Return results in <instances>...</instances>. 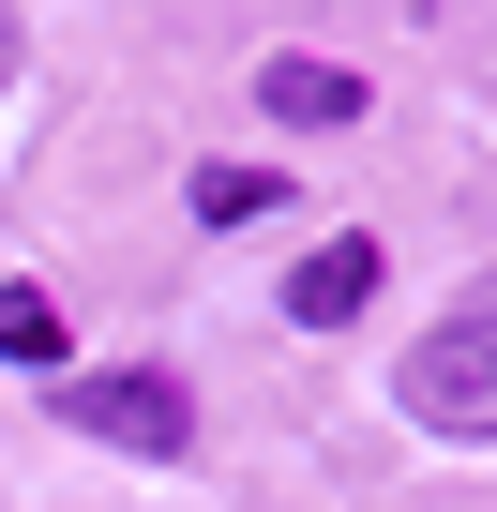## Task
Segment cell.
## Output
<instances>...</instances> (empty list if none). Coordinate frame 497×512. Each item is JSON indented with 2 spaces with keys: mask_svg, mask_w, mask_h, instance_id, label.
I'll return each mask as SVG.
<instances>
[{
  "mask_svg": "<svg viewBox=\"0 0 497 512\" xmlns=\"http://www.w3.org/2000/svg\"><path fill=\"white\" fill-rule=\"evenodd\" d=\"M392 407L422 437H497V287H467L407 362H392Z\"/></svg>",
  "mask_w": 497,
  "mask_h": 512,
  "instance_id": "cell-1",
  "label": "cell"
},
{
  "mask_svg": "<svg viewBox=\"0 0 497 512\" xmlns=\"http://www.w3.org/2000/svg\"><path fill=\"white\" fill-rule=\"evenodd\" d=\"M46 407L76 422V437H106V452H196V392L166 377V362H106V377H46Z\"/></svg>",
  "mask_w": 497,
  "mask_h": 512,
  "instance_id": "cell-2",
  "label": "cell"
},
{
  "mask_svg": "<svg viewBox=\"0 0 497 512\" xmlns=\"http://www.w3.org/2000/svg\"><path fill=\"white\" fill-rule=\"evenodd\" d=\"M362 302H377V241H362V226H347V241H317L302 272H287V317H302V332H347Z\"/></svg>",
  "mask_w": 497,
  "mask_h": 512,
  "instance_id": "cell-3",
  "label": "cell"
},
{
  "mask_svg": "<svg viewBox=\"0 0 497 512\" xmlns=\"http://www.w3.org/2000/svg\"><path fill=\"white\" fill-rule=\"evenodd\" d=\"M257 106H272V121H302V136H332V121H362V76H347V61H272V76H257Z\"/></svg>",
  "mask_w": 497,
  "mask_h": 512,
  "instance_id": "cell-4",
  "label": "cell"
},
{
  "mask_svg": "<svg viewBox=\"0 0 497 512\" xmlns=\"http://www.w3.org/2000/svg\"><path fill=\"white\" fill-rule=\"evenodd\" d=\"M0 362L61 377V302H46V287H0Z\"/></svg>",
  "mask_w": 497,
  "mask_h": 512,
  "instance_id": "cell-5",
  "label": "cell"
},
{
  "mask_svg": "<svg viewBox=\"0 0 497 512\" xmlns=\"http://www.w3.org/2000/svg\"><path fill=\"white\" fill-rule=\"evenodd\" d=\"M196 211H211V226H257V211H272V166H196Z\"/></svg>",
  "mask_w": 497,
  "mask_h": 512,
  "instance_id": "cell-6",
  "label": "cell"
}]
</instances>
